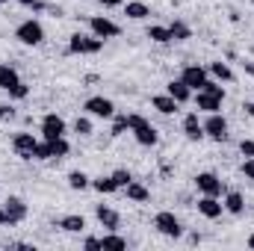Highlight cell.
<instances>
[{
    "label": "cell",
    "instance_id": "1",
    "mask_svg": "<svg viewBox=\"0 0 254 251\" xmlns=\"http://www.w3.org/2000/svg\"><path fill=\"white\" fill-rule=\"evenodd\" d=\"M101 48H104V39H98V36H83V33H74V36L68 39V54L95 57Z\"/></svg>",
    "mask_w": 254,
    "mask_h": 251
},
{
    "label": "cell",
    "instance_id": "2",
    "mask_svg": "<svg viewBox=\"0 0 254 251\" xmlns=\"http://www.w3.org/2000/svg\"><path fill=\"white\" fill-rule=\"evenodd\" d=\"M15 39L21 42V45H42L45 42V27L39 24V21H24V24H18V30H15Z\"/></svg>",
    "mask_w": 254,
    "mask_h": 251
},
{
    "label": "cell",
    "instance_id": "3",
    "mask_svg": "<svg viewBox=\"0 0 254 251\" xmlns=\"http://www.w3.org/2000/svg\"><path fill=\"white\" fill-rule=\"evenodd\" d=\"M154 228H157L163 237H169V240L184 237V228H181L178 216H175V213H169V210H163V213H157V216H154Z\"/></svg>",
    "mask_w": 254,
    "mask_h": 251
},
{
    "label": "cell",
    "instance_id": "4",
    "mask_svg": "<svg viewBox=\"0 0 254 251\" xmlns=\"http://www.w3.org/2000/svg\"><path fill=\"white\" fill-rule=\"evenodd\" d=\"M83 110H86L89 116H95V119H116V104H113L110 98H104V95L89 98V101L83 104Z\"/></svg>",
    "mask_w": 254,
    "mask_h": 251
},
{
    "label": "cell",
    "instance_id": "5",
    "mask_svg": "<svg viewBox=\"0 0 254 251\" xmlns=\"http://www.w3.org/2000/svg\"><path fill=\"white\" fill-rule=\"evenodd\" d=\"M201 125H204V136H210L213 142H225L228 139V122H225V116L207 113V122H201Z\"/></svg>",
    "mask_w": 254,
    "mask_h": 251
},
{
    "label": "cell",
    "instance_id": "6",
    "mask_svg": "<svg viewBox=\"0 0 254 251\" xmlns=\"http://www.w3.org/2000/svg\"><path fill=\"white\" fill-rule=\"evenodd\" d=\"M89 27H92V36H98V39H119V36H122V27H119L116 21L104 18V15H95V18L89 21Z\"/></svg>",
    "mask_w": 254,
    "mask_h": 251
},
{
    "label": "cell",
    "instance_id": "7",
    "mask_svg": "<svg viewBox=\"0 0 254 251\" xmlns=\"http://www.w3.org/2000/svg\"><path fill=\"white\" fill-rule=\"evenodd\" d=\"M36 145H39V139H36L33 133H18V136L12 139V148H15V154H18V157H24V160H33V154H36Z\"/></svg>",
    "mask_w": 254,
    "mask_h": 251
},
{
    "label": "cell",
    "instance_id": "8",
    "mask_svg": "<svg viewBox=\"0 0 254 251\" xmlns=\"http://www.w3.org/2000/svg\"><path fill=\"white\" fill-rule=\"evenodd\" d=\"M195 187L201 195H222V181L213 175V172H201V175H195Z\"/></svg>",
    "mask_w": 254,
    "mask_h": 251
},
{
    "label": "cell",
    "instance_id": "9",
    "mask_svg": "<svg viewBox=\"0 0 254 251\" xmlns=\"http://www.w3.org/2000/svg\"><path fill=\"white\" fill-rule=\"evenodd\" d=\"M3 210H6V225H18V222L27 219V204L21 198H15V195L6 198V207Z\"/></svg>",
    "mask_w": 254,
    "mask_h": 251
},
{
    "label": "cell",
    "instance_id": "10",
    "mask_svg": "<svg viewBox=\"0 0 254 251\" xmlns=\"http://www.w3.org/2000/svg\"><path fill=\"white\" fill-rule=\"evenodd\" d=\"M181 80L190 86L192 92H198L210 77H207V68H201V65H187V68H184V74H181Z\"/></svg>",
    "mask_w": 254,
    "mask_h": 251
},
{
    "label": "cell",
    "instance_id": "11",
    "mask_svg": "<svg viewBox=\"0 0 254 251\" xmlns=\"http://www.w3.org/2000/svg\"><path fill=\"white\" fill-rule=\"evenodd\" d=\"M222 210H225V204H222L216 195H201V198H198V213H201L204 219H219Z\"/></svg>",
    "mask_w": 254,
    "mask_h": 251
},
{
    "label": "cell",
    "instance_id": "12",
    "mask_svg": "<svg viewBox=\"0 0 254 251\" xmlns=\"http://www.w3.org/2000/svg\"><path fill=\"white\" fill-rule=\"evenodd\" d=\"M42 136L45 139H60V136H65V122L57 113H48L42 119Z\"/></svg>",
    "mask_w": 254,
    "mask_h": 251
},
{
    "label": "cell",
    "instance_id": "13",
    "mask_svg": "<svg viewBox=\"0 0 254 251\" xmlns=\"http://www.w3.org/2000/svg\"><path fill=\"white\" fill-rule=\"evenodd\" d=\"M133 136H136V142L145 145V148H154V145L160 142V133H157V127L151 125V122H142L139 127H133Z\"/></svg>",
    "mask_w": 254,
    "mask_h": 251
},
{
    "label": "cell",
    "instance_id": "14",
    "mask_svg": "<svg viewBox=\"0 0 254 251\" xmlns=\"http://www.w3.org/2000/svg\"><path fill=\"white\" fill-rule=\"evenodd\" d=\"M95 216H98V222H101L107 231H119V228H122V216H119L113 207H104V204H101V207L95 210Z\"/></svg>",
    "mask_w": 254,
    "mask_h": 251
},
{
    "label": "cell",
    "instance_id": "15",
    "mask_svg": "<svg viewBox=\"0 0 254 251\" xmlns=\"http://www.w3.org/2000/svg\"><path fill=\"white\" fill-rule=\"evenodd\" d=\"M184 133H187L190 142H201V139H204V125L198 122V113H190V116L184 119Z\"/></svg>",
    "mask_w": 254,
    "mask_h": 251
},
{
    "label": "cell",
    "instance_id": "16",
    "mask_svg": "<svg viewBox=\"0 0 254 251\" xmlns=\"http://www.w3.org/2000/svg\"><path fill=\"white\" fill-rule=\"evenodd\" d=\"M151 107H154L157 113H163V116H172V113H178V107H181V104L166 92V95H154V98H151Z\"/></svg>",
    "mask_w": 254,
    "mask_h": 251
},
{
    "label": "cell",
    "instance_id": "17",
    "mask_svg": "<svg viewBox=\"0 0 254 251\" xmlns=\"http://www.w3.org/2000/svg\"><path fill=\"white\" fill-rule=\"evenodd\" d=\"M195 107L204 110V113H219V110H222V98H213V95H207V92L198 89V95H195Z\"/></svg>",
    "mask_w": 254,
    "mask_h": 251
},
{
    "label": "cell",
    "instance_id": "18",
    "mask_svg": "<svg viewBox=\"0 0 254 251\" xmlns=\"http://www.w3.org/2000/svg\"><path fill=\"white\" fill-rule=\"evenodd\" d=\"M225 210H228L231 216H243V213H246V198H243L237 189H231V192L225 195Z\"/></svg>",
    "mask_w": 254,
    "mask_h": 251
},
{
    "label": "cell",
    "instance_id": "19",
    "mask_svg": "<svg viewBox=\"0 0 254 251\" xmlns=\"http://www.w3.org/2000/svg\"><path fill=\"white\" fill-rule=\"evenodd\" d=\"M18 83H21L18 71H15L12 65L0 63V89H3V92H9V89H12V86H18Z\"/></svg>",
    "mask_w": 254,
    "mask_h": 251
},
{
    "label": "cell",
    "instance_id": "20",
    "mask_svg": "<svg viewBox=\"0 0 254 251\" xmlns=\"http://www.w3.org/2000/svg\"><path fill=\"white\" fill-rule=\"evenodd\" d=\"M166 92H169V95H172V98H175L178 104H187V101L192 98V89L187 86V83H184V80H172Z\"/></svg>",
    "mask_w": 254,
    "mask_h": 251
},
{
    "label": "cell",
    "instance_id": "21",
    "mask_svg": "<svg viewBox=\"0 0 254 251\" xmlns=\"http://www.w3.org/2000/svg\"><path fill=\"white\" fill-rule=\"evenodd\" d=\"M57 225H60L63 231H68V234H80V231L86 228V219H83V216H77V213H71V216H63Z\"/></svg>",
    "mask_w": 254,
    "mask_h": 251
},
{
    "label": "cell",
    "instance_id": "22",
    "mask_svg": "<svg viewBox=\"0 0 254 251\" xmlns=\"http://www.w3.org/2000/svg\"><path fill=\"white\" fill-rule=\"evenodd\" d=\"M122 249H127V240L119 237L116 231H110L107 237H101V251H122Z\"/></svg>",
    "mask_w": 254,
    "mask_h": 251
},
{
    "label": "cell",
    "instance_id": "23",
    "mask_svg": "<svg viewBox=\"0 0 254 251\" xmlns=\"http://www.w3.org/2000/svg\"><path fill=\"white\" fill-rule=\"evenodd\" d=\"M125 192H127V198H130V201H139V204H142V201H151L148 187H142V184H136V181H130V184L125 187Z\"/></svg>",
    "mask_w": 254,
    "mask_h": 251
},
{
    "label": "cell",
    "instance_id": "24",
    "mask_svg": "<svg viewBox=\"0 0 254 251\" xmlns=\"http://www.w3.org/2000/svg\"><path fill=\"white\" fill-rule=\"evenodd\" d=\"M125 15L133 18V21H142V18L151 15V9H148L145 3H139V0H130V3H125Z\"/></svg>",
    "mask_w": 254,
    "mask_h": 251
},
{
    "label": "cell",
    "instance_id": "25",
    "mask_svg": "<svg viewBox=\"0 0 254 251\" xmlns=\"http://www.w3.org/2000/svg\"><path fill=\"white\" fill-rule=\"evenodd\" d=\"M145 36H148L151 42H157V45H169V42H172V33H169V27H160V24L148 27V30H145Z\"/></svg>",
    "mask_w": 254,
    "mask_h": 251
},
{
    "label": "cell",
    "instance_id": "26",
    "mask_svg": "<svg viewBox=\"0 0 254 251\" xmlns=\"http://www.w3.org/2000/svg\"><path fill=\"white\" fill-rule=\"evenodd\" d=\"M169 33H172V42H187L192 36V30L184 21H172V24H169Z\"/></svg>",
    "mask_w": 254,
    "mask_h": 251
},
{
    "label": "cell",
    "instance_id": "27",
    "mask_svg": "<svg viewBox=\"0 0 254 251\" xmlns=\"http://www.w3.org/2000/svg\"><path fill=\"white\" fill-rule=\"evenodd\" d=\"M48 148H51V160L57 157V160H63L65 154L71 151L68 148V142H65V136H60V139H48Z\"/></svg>",
    "mask_w": 254,
    "mask_h": 251
},
{
    "label": "cell",
    "instance_id": "28",
    "mask_svg": "<svg viewBox=\"0 0 254 251\" xmlns=\"http://www.w3.org/2000/svg\"><path fill=\"white\" fill-rule=\"evenodd\" d=\"M92 189L101 192V195H113L119 187H116V181H113V175H110V178H95V181H92Z\"/></svg>",
    "mask_w": 254,
    "mask_h": 251
},
{
    "label": "cell",
    "instance_id": "29",
    "mask_svg": "<svg viewBox=\"0 0 254 251\" xmlns=\"http://www.w3.org/2000/svg\"><path fill=\"white\" fill-rule=\"evenodd\" d=\"M210 74H213V77H219V80H225V83H231V80H234V71L222 63V60H219V63H210Z\"/></svg>",
    "mask_w": 254,
    "mask_h": 251
},
{
    "label": "cell",
    "instance_id": "30",
    "mask_svg": "<svg viewBox=\"0 0 254 251\" xmlns=\"http://www.w3.org/2000/svg\"><path fill=\"white\" fill-rule=\"evenodd\" d=\"M68 187L71 189H86V187H92V181H89L86 172H71V175H68Z\"/></svg>",
    "mask_w": 254,
    "mask_h": 251
},
{
    "label": "cell",
    "instance_id": "31",
    "mask_svg": "<svg viewBox=\"0 0 254 251\" xmlns=\"http://www.w3.org/2000/svg\"><path fill=\"white\" fill-rule=\"evenodd\" d=\"M201 92H207V95H213V98H222V101H225V89H222L219 83H213V80H207V83L201 86Z\"/></svg>",
    "mask_w": 254,
    "mask_h": 251
},
{
    "label": "cell",
    "instance_id": "32",
    "mask_svg": "<svg viewBox=\"0 0 254 251\" xmlns=\"http://www.w3.org/2000/svg\"><path fill=\"white\" fill-rule=\"evenodd\" d=\"M74 130H77L80 136H92V122H89L86 116H77V122H74Z\"/></svg>",
    "mask_w": 254,
    "mask_h": 251
},
{
    "label": "cell",
    "instance_id": "33",
    "mask_svg": "<svg viewBox=\"0 0 254 251\" xmlns=\"http://www.w3.org/2000/svg\"><path fill=\"white\" fill-rule=\"evenodd\" d=\"M113 181H116V187L119 189H125L130 181H133V175L127 172V169H119V172H113Z\"/></svg>",
    "mask_w": 254,
    "mask_h": 251
},
{
    "label": "cell",
    "instance_id": "34",
    "mask_svg": "<svg viewBox=\"0 0 254 251\" xmlns=\"http://www.w3.org/2000/svg\"><path fill=\"white\" fill-rule=\"evenodd\" d=\"M27 95H30V89H27L24 83H18V86H12V89H9V98H15V101H24Z\"/></svg>",
    "mask_w": 254,
    "mask_h": 251
},
{
    "label": "cell",
    "instance_id": "35",
    "mask_svg": "<svg viewBox=\"0 0 254 251\" xmlns=\"http://www.w3.org/2000/svg\"><path fill=\"white\" fill-rule=\"evenodd\" d=\"M33 160H51V148H48V139L36 145V154H33Z\"/></svg>",
    "mask_w": 254,
    "mask_h": 251
},
{
    "label": "cell",
    "instance_id": "36",
    "mask_svg": "<svg viewBox=\"0 0 254 251\" xmlns=\"http://www.w3.org/2000/svg\"><path fill=\"white\" fill-rule=\"evenodd\" d=\"M125 130H130V125H127V116H122V119H116V125H113V136H122Z\"/></svg>",
    "mask_w": 254,
    "mask_h": 251
},
{
    "label": "cell",
    "instance_id": "37",
    "mask_svg": "<svg viewBox=\"0 0 254 251\" xmlns=\"http://www.w3.org/2000/svg\"><path fill=\"white\" fill-rule=\"evenodd\" d=\"M15 119V110L9 104H0V122H12Z\"/></svg>",
    "mask_w": 254,
    "mask_h": 251
},
{
    "label": "cell",
    "instance_id": "38",
    "mask_svg": "<svg viewBox=\"0 0 254 251\" xmlns=\"http://www.w3.org/2000/svg\"><path fill=\"white\" fill-rule=\"evenodd\" d=\"M240 151H243V157H254V139H243Z\"/></svg>",
    "mask_w": 254,
    "mask_h": 251
},
{
    "label": "cell",
    "instance_id": "39",
    "mask_svg": "<svg viewBox=\"0 0 254 251\" xmlns=\"http://www.w3.org/2000/svg\"><path fill=\"white\" fill-rule=\"evenodd\" d=\"M243 175H246L249 181H254V157H246V163H243Z\"/></svg>",
    "mask_w": 254,
    "mask_h": 251
},
{
    "label": "cell",
    "instance_id": "40",
    "mask_svg": "<svg viewBox=\"0 0 254 251\" xmlns=\"http://www.w3.org/2000/svg\"><path fill=\"white\" fill-rule=\"evenodd\" d=\"M18 3H21V6H30V9H36V12H42V9H45V3H42V0H18Z\"/></svg>",
    "mask_w": 254,
    "mask_h": 251
},
{
    "label": "cell",
    "instance_id": "41",
    "mask_svg": "<svg viewBox=\"0 0 254 251\" xmlns=\"http://www.w3.org/2000/svg\"><path fill=\"white\" fill-rule=\"evenodd\" d=\"M83 246H86L89 251H98V249H101V240H98V237H89V240H86Z\"/></svg>",
    "mask_w": 254,
    "mask_h": 251
},
{
    "label": "cell",
    "instance_id": "42",
    "mask_svg": "<svg viewBox=\"0 0 254 251\" xmlns=\"http://www.w3.org/2000/svg\"><path fill=\"white\" fill-rule=\"evenodd\" d=\"M101 6H107V9H113V6H125V0H98Z\"/></svg>",
    "mask_w": 254,
    "mask_h": 251
},
{
    "label": "cell",
    "instance_id": "43",
    "mask_svg": "<svg viewBox=\"0 0 254 251\" xmlns=\"http://www.w3.org/2000/svg\"><path fill=\"white\" fill-rule=\"evenodd\" d=\"M243 110H246V113H249V116L254 119V101H249V104H243Z\"/></svg>",
    "mask_w": 254,
    "mask_h": 251
},
{
    "label": "cell",
    "instance_id": "44",
    "mask_svg": "<svg viewBox=\"0 0 254 251\" xmlns=\"http://www.w3.org/2000/svg\"><path fill=\"white\" fill-rule=\"evenodd\" d=\"M243 65H246V74H252L254 77V63H243Z\"/></svg>",
    "mask_w": 254,
    "mask_h": 251
},
{
    "label": "cell",
    "instance_id": "45",
    "mask_svg": "<svg viewBox=\"0 0 254 251\" xmlns=\"http://www.w3.org/2000/svg\"><path fill=\"white\" fill-rule=\"evenodd\" d=\"M3 225H6V210L0 207V228H3Z\"/></svg>",
    "mask_w": 254,
    "mask_h": 251
},
{
    "label": "cell",
    "instance_id": "46",
    "mask_svg": "<svg viewBox=\"0 0 254 251\" xmlns=\"http://www.w3.org/2000/svg\"><path fill=\"white\" fill-rule=\"evenodd\" d=\"M249 249L254 251V234H252V237H249Z\"/></svg>",
    "mask_w": 254,
    "mask_h": 251
},
{
    "label": "cell",
    "instance_id": "47",
    "mask_svg": "<svg viewBox=\"0 0 254 251\" xmlns=\"http://www.w3.org/2000/svg\"><path fill=\"white\" fill-rule=\"evenodd\" d=\"M0 3H9V0H0Z\"/></svg>",
    "mask_w": 254,
    "mask_h": 251
},
{
    "label": "cell",
    "instance_id": "48",
    "mask_svg": "<svg viewBox=\"0 0 254 251\" xmlns=\"http://www.w3.org/2000/svg\"><path fill=\"white\" fill-rule=\"evenodd\" d=\"M252 3H254V0H252Z\"/></svg>",
    "mask_w": 254,
    "mask_h": 251
}]
</instances>
